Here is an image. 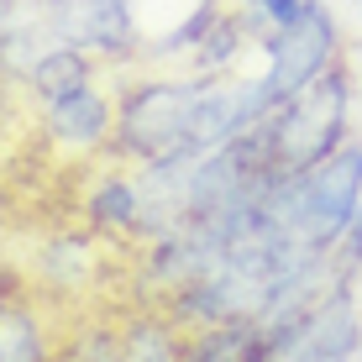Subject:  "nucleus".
<instances>
[{
    "label": "nucleus",
    "instance_id": "f257e3e1",
    "mask_svg": "<svg viewBox=\"0 0 362 362\" xmlns=\"http://www.w3.org/2000/svg\"><path fill=\"white\" fill-rule=\"evenodd\" d=\"M273 116V100L257 74H158L132 79L116 95V147L121 163H184L236 142Z\"/></svg>",
    "mask_w": 362,
    "mask_h": 362
},
{
    "label": "nucleus",
    "instance_id": "f03ea898",
    "mask_svg": "<svg viewBox=\"0 0 362 362\" xmlns=\"http://www.w3.org/2000/svg\"><path fill=\"white\" fill-rule=\"evenodd\" d=\"M257 127H263L268 158L279 173H305L320 158H331L352 136V74H346V64L326 69L315 84L273 105V116Z\"/></svg>",
    "mask_w": 362,
    "mask_h": 362
},
{
    "label": "nucleus",
    "instance_id": "7ed1b4c3",
    "mask_svg": "<svg viewBox=\"0 0 362 362\" xmlns=\"http://www.w3.org/2000/svg\"><path fill=\"white\" fill-rule=\"evenodd\" d=\"M362 216V142L346 136L331 158H320L315 168L294 173L289 184V226L294 236L320 252V247H336L352 221Z\"/></svg>",
    "mask_w": 362,
    "mask_h": 362
},
{
    "label": "nucleus",
    "instance_id": "20e7f679",
    "mask_svg": "<svg viewBox=\"0 0 362 362\" xmlns=\"http://www.w3.org/2000/svg\"><path fill=\"white\" fill-rule=\"evenodd\" d=\"M257 53H263L257 84L268 90L273 105H284L289 95H299L305 84H315L326 69L341 64V27H336V11L326 0H310L294 21L263 32Z\"/></svg>",
    "mask_w": 362,
    "mask_h": 362
},
{
    "label": "nucleus",
    "instance_id": "39448f33",
    "mask_svg": "<svg viewBox=\"0 0 362 362\" xmlns=\"http://www.w3.org/2000/svg\"><path fill=\"white\" fill-rule=\"evenodd\" d=\"M42 21L53 42H74L100 64L142 58L147 42L136 21V0H42Z\"/></svg>",
    "mask_w": 362,
    "mask_h": 362
},
{
    "label": "nucleus",
    "instance_id": "423d86ee",
    "mask_svg": "<svg viewBox=\"0 0 362 362\" xmlns=\"http://www.w3.org/2000/svg\"><path fill=\"white\" fill-rule=\"evenodd\" d=\"M37 121H42V136L64 158H95L116 136V95H105L100 84H84L64 100L37 105Z\"/></svg>",
    "mask_w": 362,
    "mask_h": 362
},
{
    "label": "nucleus",
    "instance_id": "0eeeda50",
    "mask_svg": "<svg viewBox=\"0 0 362 362\" xmlns=\"http://www.w3.org/2000/svg\"><path fill=\"white\" fill-rule=\"evenodd\" d=\"M84 226L105 242H136V226H142V184H136V168H100L95 184L79 199Z\"/></svg>",
    "mask_w": 362,
    "mask_h": 362
},
{
    "label": "nucleus",
    "instance_id": "6e6552de",
    "mask_svg": "<svg viewBox=\"0 0 362 362\" xmlns=\"http://www.w3.org/2000/svg\"><path fill=\"white\" fill-rule=\"evenodd\" d=\"M116 326H121V362H184L189 341H194V331L173 315L163 299L121 315Z\"/></svg>",
    "mask_w": 362,
    "mask_h": 362
},
{
    "label": "nucleus",
    "instance_id": "1a4fd4ad",
    "mask_svg": "<svg viewBox=\"0 0 362 362\" xmlns=\"http://www.w3.org/2000/svg\"><path fill=\"white\" fill-rule=\"evenodd\" d=\"M21 84H27V95L37 105H47V100H64L74 90H84V84H100V58L74 42H47L32 58V69L21 74Z\"/></svg>",
    "mask_w": 362,
    "mask_h": 362
},
{
    "label": "nucleus",
    "instance_id": "9d476101",
    "mask_svg": "<svg viewBox=\"0 0 362 362\" xmlns=\"http://www.w3.org/2000/svg\"><path fill=\"white\" fill-rule=\"evenodd\" d=\"M32 273L53 294H79V289H90V279L100 273V247L84 231H64L53 242H42V252L32 257Z\"/></svg>",
    "mask_w": 362,
    "mask_h": 362
},
{
    "label": "nucleus",
    "instance_id": "9b49d317",
    "mask_svg": "<svg viewBox=\"0 0 362 362\" xmlns=\"http://www.w3.org/2000/svg\"><path fill=\"white\" fill-rule=\"evenodd\" d=\"M0 362H58L47 315L21 294H0Z\"/></svg>",
    "mask_w": 362,
    "mask_h": 362
},
{
    "label": "nucleus",
    "instance_id": "f8f14e48",
    "mask_svg": "<svg viewBox=\"0 0 362 362\" xmlns=\"http://www.w3.org/2000/svg\"><path fill=\"white\" fill-rule=\"evenodd\" d=\"M184 362H263V320H236V326L194 331Z\"/></svg>",
    "mask_w": 362,
    "mask_h": 362
},
{
    "label": "nucleus",
    "instance_id": "ddd939ff",
    "mask_svg": "<svg viewBox=\"0 0 362 362\" xmlns=\"http://www.w3.org/2000/svg\"><path fill=\"white\" fill-rule=\"evenodd\" d=\"M58 362H121V326H90L58 341Z\"/></svg>",
    "mask_w": 362,
    "mask_h": 362
},
{
    "label": "nucleus",
    "instance_id": "4468645a",
    "mask_svg": "<svg viewBox=\"0 0 362 362\" xmlns=\"http://www.w3.org/2000/svg\"><path fill=\"white\" fill-rule=\"evenodd\" d=\"M305 6H310V0H247V11H257L268 27H284V21H294Z\"/></svg>",
    "mask_w": 362,
    "mask_h": 362
},
{
    "label": "nucleus",
    "instance_id": "2eb2a0df",
    "mask_svg": "<svg viewBox=\"0 0 362 362\" xmlns=\"http://www.w3.org/2000/svg\"><path fill=\"white\" fill-rule=\"evenodd\" d=\"M231 6H247V0H231Z\"/></svg>",
    "mask_w": 362,
    "mask_h": 362
}]
</instances>
